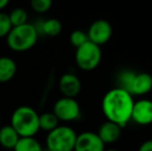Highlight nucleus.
<instances>
[{
  "instance_id": "f257e3e1",
  "label": "nucleus",
  "mask_w": 152,
  "mask_h": 151,
  "mask_svg": "<svg viewBox=\"0 0 152 151\" xmlns=\"http://www.w3.org/2000/svg\"><path fill=\"white\" fill-rule=\"evenodd\" d=\"M132 95L121 88H113L104 94L102 101V113L109 121L125 126L132 118L134 107Z\"/></svg>"
},
{
  "instance_id": "f03ea898",
  "label": "nucleus",
  "mask_w": 152,
  "mask_h": 151,
  "mask_svg": "<svg viewBox=\"0 0 152 151\" xmlns=\"http://www.w3.org/2000/svg\"><path fill=\"white\" fill-rule=\"evenodd\" d=\"M39 114L29 106H21L12 114L10 125L20 138L34 137L39 131Z\"/></svg>"
},
{
  "instance_id": "7ed1b4c3",
  "label": "nucleus",
  "mask_w": 152,
  "mask_h": 151,
  "mask_svg": "<svg viewBox=\"0 0 152 151\" xmlns=\"http://www.w3.org/2000/svg\"><path fill=\"white\" fill-rule=\"evenodd\" d=\"M38 36L33 24L26 23L21 26L12 27L6 36V44L15 52H26L35 46Z\"/></svg>"
},
{
  "instance_id": "20e7f679",
  "label": "nucleus",
  "mask_w": 152,
  "mask_h": 151,
  "mask_svg": "<svg viewBox=\"0 0 152 151\" xmlns=\"http://www.w3.org/2000/svg\"><path fill=\"white\" fill-rule=\"evenodd\" d=\"M77 133L67 125H58L49 131L46 138V148L50 151H74Z\"/></svg>"
},
{
  "instance_id": "39448f33",
  "label": "nucleus",
  "mask_w": 152,
  "mask_h": 151,
  "mask_svg": "<svg viewBox=\"0 0 152 151\" xmlns=\"http://www.w3.org/2000/svg\"><path fill=\"white\" fill-rule=\"evenodd\" d=\"M75 60L79 69L85 71L95 69L102 61L100 47L91 42H87L81 47L77 48Z\"/></svg>"
},
{
  "instance_id": "423d86ee",
  "label": "nucleus",
  "mask_w": 152,
  "mask_h": 151,
  "mask_svg": "<svg viewBox=\"0 0 152 151\" xmlns=\"http://www.w3.org/2000/svg\"><path fill=\"white\" fill-rule=\"evenodd\" d=\"M53 113L59 121L72 122L81 117V108L79 103L72 97H61L53 107Z\"/></svg>"
},
{
  "instance_id": "0eeeda50",
  "label": "nucleus",
  "mask_w": 152,
  "mask_h": 151,
  "mask_svg": "<svg viewBox=\"0 0 152 151\" xmlns=\"http://www.w3.org/2000/svg\"><path fill=\"white\" fill-rule=\"evenodd\" d=\"M113 34L112 25L109 21L99 19V20L94 21L93 23L89 26V29L87 31L89 42L102 46L104 44L110 40Z\"/></svg>"
},
{
  "instance_id": "6e6552de",
  "label": "nucleus",
  "mask_w": 152,
  "mask_h": 151,
  "mask_svg": "<svg viewBox=\"0 0 152 151\" xmlns=\"http://www.w3.org/2000/svg\"><path fill=\"white\" fill-rule=\"evenodd\" d=\"M104 144L93 131H84L77 136L74 151H104Z\"/></svg>"
},
{
  "instance_id": "1a4fd4ad",
  "label": "nucleus",
  "mask_w": 152,
  "mask_h": 151,
  "mask_svg": "<svg viewBox=\"0 0 152 151\" xmlns=\"http://www.w3.org/2000/svg\"><path fill=\"white\" fill-rule=\"evenodd\" d=\"M136 123L140 125H148L152 123V101L150 99H140L134 101L132 111V118Z\"/></svg>"
},
{
  "instance_id": "9d476101",
  "label": "nucleus",
  "mask_w": 152,
  "mask_h": 151,
  "mask_svg": "<svg viewBox=\"0 0 152 151\" xmlns=\"http://www.w3.org/2000/svg\"><path fill=\"white\" fill-rule=\"evenodd\" d=\"M82 89V83L79 77L74 74H64L59 80V90L64 97L75 98Z\"/></svg>"
},
{
  "instance_id": "9b49d317",
  "label": "nucleus",
  "mask_w": 152,
  "mask_h": 151,
  "mask_svg": "<svg viewBox=\"0 0 152 151\" xmlns=\"http://www.w3.org/2000/svg\"><path fill=\"white\" fill-rule=\"evenodd\" d=\"M152 90V76L148 73H137L129 93L132 96H143Z\"/></svg>"
},
{
  "instance_id": "f8f14e48",
  "label": "nucleus",
  "mask_w": 152,
  "mask_h": 151,
  "mask_svg": "<svg viewBox=\"0 0 152 151\" xmlns=\"http://www.w3.org/2000/svg\"><path fill=\"white\" fill-rule=\"evenodd\" d=\"M121 129L122 127L117 123L107 120L106 122H104L100 125L99 128H98V131L96 133L106 145V144L115 143L120 138Z\"/></svg>"
},
{
  "instance_id": "ddd939ff",
  "label": "nucleus",
  "mask_w": 152,
  "mask_h": 151,
  "mask_svg": "<svg viewBox=\"0 0 152 151\" xmlns=\"http://www.w3.org/2000/svg\"><path fill=\"white\" fill-rule=\"evenodd\" d=\"M37 31L38 35L42 34L46 36L54 37L57 36L61 33L62 31V24L57 19H48V20H39L33 24Z\"/></svg>"
},
{
  "instance_id": "4468645a",
  "label": "nucleus",
  "mask_w": 152,
  "mask_h": 151,
  "mask_svg": "<svg viewBox=\"0 0 152 151\" xmlns=\"http://www.w3.org/2000/svg\"><path fill=\"white\" fill-rule=\"evenodd\" d=\"M20 136L12 125H4L0 127V145L5 149H14L18 143Z\"/></svg>"
},
{
  "instance_id": "2eb2a0df",
  "label": "nucleus",
  "mask_w": 152,
  "mask_h": 151,
  "mask_svg": "<svg viewBox=\"0 0 152 151\" xmlns=\"http://www.w3.org/2000/svg\"><path fill=\"white\" fill-rule=\"evenodd\" d=\"M17 73V64L7 56L0 57V83L10 82Z\"/></svg>"
},
{
  "instance_id": "dca6fc26",
  "label": "nucleus",
  "mask_w": 152,
  "mask_h": 151,
  "mask_svg": "<svg viewBox=\"0 0 152 151\" xmlns=\"http://www.w3.org/2000/svg\"><path fill=\"white\" fill-rule=\"evenodd\" d=\"M14 151H42V144L37 141L34 137L20 138L18 143L16 144Z\"/></svg>"
},
{
  "instance_id": "f3484780",
  "label": "nucleus",
  "mask_w": 152,
  "mask_h": 151,
  "mask_svg": "<svg viewBox=\"0 0 152 151\" xmlns=\"http://www.w3.org/2000/svg\"><path fill=\"white\" fill-rule=\"evenodd\" d=\"M39 129L51 131L59 125V120L53 112H46L39 115Z\"/></svg>"
},
{
  "instance_id": "a211bd4d",
  "label": "nucleus",
  "mask_w": 152,
  "mask_h": 151,
  "mask_svg": "<svg viewBox=\"0 0 152 151\" xmlns=\"http://www.w3.org/2000/svg\"><path fill=\"white\" fill-rule=\"evenodd\" d=\"M136 71H132V69H123V71H121L117 76V87L123 89V90L127 91L129 93L132 83L134 81V77H136Z\"/></svg>"
},
{
  "instance_id": "6ab92c4d",
  "label": "nucleus",
  "mask_w": 152,
  "mask_h": 151,
  "mask_svg": "<svg viewBox=\"0 0 152 151\" xmlns=\"http://www.w3.org/2000/svg\"><path fill=\"white\" fill-rule=\"evenodd\" d=\"M12 27L21 26L28 23V12L23 7H16L8 14Z\"/></svg>"
},
{
  "instance_id": "aec40b11",
  "label": "nucleus",
  "mask_w": 152,
  "mask_h": 151,
  "mask_svg": "<svg viewBox=\"0 0 152 151\" xmlns=\"http://www.w3.org/2000/svg\"><path fill=\"white\" fill-rule=\"evenodd\" d=\"M88 40L89 39H88L87 32H85V31H83V30H80V29L72 31V34H70V36H69L70 44H72L76 49L79 48V47H81L82 44H84L85 42H87Z\"/></svg>"
},
{
  "instance_id": "412c9836",
  "label": "nucleus",
  "mask_w": 152,
  "mask_h": 151,
  "mask_svg": "<svg viewBox=\"0 0 152 151\" xmlns=\"http://www.w3.org/2000/svg\"><path fill=\"white\" fill-rule=\"evenodd\" d=\"M53 0H30L31 8L37 14H45L52 7Z\"/></svg>"
},
{
  "instance_id": "4be33fe9",
  "label": "nucleus",
  "mask_w": 152,
  "mask_h": 151,
  "mask_svg": "<svg viewBox=\"0 0 152 151\" xmlns=\"http://www.w3.org/2000/svg\"><path fill=\"white\" fill-rule=\"evenodd\" d=\"M12 25L10 23L8 14L0 12V38L6 37L10 31L12 30Z\"/></svg>"
},
{
  "instance_id": "5701e85b",
  "label": "nucleus",
  "mask_w": 152,
  "mask_h": 151,
  "mask_svg": "<svg viewBox=\"0 0 152 151\" xmlns=\"http://www.w3.org/2000/svg\"><path fill=\"white\" fill-rule=\"evenodd\" d=\"M139 151H152V139L143 142L139 147Z\"/></svg>"
},
{
  "instance_id": "b1692460",
  "label": "nucleus",
  "mask_w": 152,
  "mask_h": 151,
  "mask_svg": "<svg viewBox=\"0 0 152 151\" xmlns=\"http://www.w3.org/2000/svg\"><path fill=\"white\" fill-rule=\"evenodd\" d=\"M10 3V0H0V12H2V9L6 7Z\"/></svg>"
},
{
  "instance_id": "393cba45",
  "label": "nucleus",
  "mask_w": 152,
  "mask_h": 151,
  "mask_svg": "<svg viewBox=\"0 0 152 151\" xmlns=\"http://www.w3.org/2000/svg\"><path fill=\"white\" fill-rule=\"evenodd\" d=\"M104 151H120V150H117V149H109V150H104Z\"/></svg>"
},
{
  "instance_id": "a878e982",
  "label": "nucleus",
  "mask_w": 152,
  "mask_h": 151,
  "mask_svg": "<svg viewBox=\"0 0 152 151\" xmlns=\"http://www.w3.org/2000/svg\"><path fill=\"white\" fill-rule=\"evenodd\" d=\"M42 151H50V150H48V149H47V148H45V149L42 150Z\"/></svg>"
},
{
  "instance_id": "bb28decb",
  "label": "nucleus",
  "mask_w": 152,
  "mask_h": 151,
  "mask_svg": "<svg viewBox=\"0 0 152 151\" xmlns=\"http://www.w3.org/2000/svg\"><path fill=\"white\" fill-rule=\"evenodd\" d=\"M0 123H1V116H0Z\"/></svg>"
}]
</instances>
